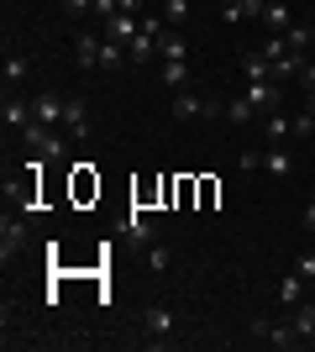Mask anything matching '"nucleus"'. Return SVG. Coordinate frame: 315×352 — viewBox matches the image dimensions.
I'll return each mask as SVG.
<instances>
[{
  "mask_svg": "<svg viewBox=\"0 0 315 352\" xmlns=\"http://www.w3.org/2000/svg\"><path fill=\"white\" fill-rule=\"evenodd\" d=\"M294 274H300L305 284H315V252H300V258H294Z\"/></svg>",
  "mask_w": 315,
  "mask_h": 352,
  "instance_id": "obj_27",
  "label": "nucleus"
},
{
  "mask_svg": "<svg viewBox=\"0 0 315 352\" xmlns=\"http://www.w3.org/2000/svg\"><path fill=\"white\" fill-rule=\"evenodd\" d=\"M63 132H69V142H84V137H90V100H84V95H69V100H63Z\"/></svg>",
  "mask_w": 315,
  "mask_h": 352,
  "instance_id": "obj_3",
  "label": "nucleus"
},
{
  "mask_svg": "<svg viewBox=\"0 0 315 352\" xmlns=\"http://www.w3.org/2000/svg\"><path fill=\"white\" fill-rule=\"evenodd\" d=\"M279 300H284L289 310H294V305H300V300H305V279H300V274H289V279L279 284Z\"/></svg>",
  "mask_w": 315,
  "mask_h": 352,
  "instance_id": "obj_24",
  "label": "nucleus"
},
{
  "mask_svg": "<svg viewBox=\"0 0 315 352\" xmlns=\"http://www.w3.org/2000/svg\"><path fill=\"white\" fill-rule=\"evenodd\" d=\"M0 121H5V126H16V132H27L32 121V100H11V95H5V105H0Z\"/></svg>",
  "mask_w": 315,
  "mask_h": 352,
  "instance_id": "obj_16",
  "label": "nucleus"
},
{
  "mask_svg": "<svg viewBox=\"0 0 315 352\" xmlns=\"http://www.w3.org/2000/svg\"><path fill=\"white\" fill-rule=\"evenodd\" d=\"M0 74H5V85H27L32 79V58L27 53H5V69Z\"/></svg>",
  "mask_w": 315,
  "mask_h": 352,
  "instance_id": "obj_22",
  "label": "nucleus"
},
{
  "mask_svg": "<svg viewBox=\"0 0 315 352\" xmlns=\"http://www.w3.org/2000/svg\"><path fill=\"white\" fill-rule=\"evenodd\" d=\"M263 137H268V142H294V137H300V126H294V116H284V111H268Z\"/></svg>",
  "mask_w": 315,
  "mask_h": 352,
  "instance_id": "obj_13",
  "label": "nucleus"
},
{
  "mask_svg": "<svg viewBox=\"0 0 315 352\" xmlns=\"http://www.w3.org/2000/svg\"><path fill=\"white\" fill-rule=\"evenodd\" d=\"M174 116L179 121H221V100H205L195 89H179L174 95Z\"/></svg>",
  "mask_w": 315,
  "mask_h": 352,
  "instance_id": "obj_2",
  "label": "nucleus"
},
{
  "mask_svg": "<svg viewBox=\"0 0 315 352\" xmlns=\"http://www.w3.org/2000/svg\"><path fill=\"white\" fill-rule=\"evenodd\" d=\"M305 226L315 232V195H310V206H305Z\"/></svg>",
  "mask_w": 315,
  "mask_h": 352,
  "instance_id": "obj_31",
  "label": "nucleus"
},
{
  "mask_svg": "<svg viewBox=\"0 0 315 352\" xmlns=\"http://www.w3.org/2000/svg\"><path fill=\"white\" fill-rule=\"evenodd\" d=\"M0 252H5V263H11L16 252H27V221L11 216V210L0 216Z\"/></svg>",
  "mask_w": 315,
  "mask_h": 352,
  "instance_id": "obj_5",
  "label": "nucleus"
},
{
  "mask_svg": "<svg viewBox=\"0 0 315 352\" xmlns=\"http://www.w3.org/2000/svg\"><path fill=\"white\" fill-rule=\"evenodd\" d=\"M163 16H168V27H184L189 21V0H163Z\"/></svg>",
  "mask_w": 315,
  "mask_h": 352,
  "instance_id": "obj_25",
  "label": "nucleus"
},
{
  "mask_svg": "<svg viewBox=\"0 0 315 352\" xmlns=\"http://www.w3.org/2000/svg\"><path fill=\"white\" fill-rule=\"evenodd\" d=\"M242 74H247V85H263V79H273V63L257 53V47H247L242 53Z\"/></svg>",
  "mask_w": 315,
  "mask_h": 352,
  "instance_id": "obj_18",
  "label": "nucleus"
},
{
  "mask_svg": "<svg viewBox=\"0 0 315 352\" xmlns=\"http://www.w3.org/2000/svg\"><path fill=\"white\" fill-rule=\"evenodd\" d=\"M263 168H268L273 179H289V174H294V147H289V142H268V153H263Z\"/></svg>",
  "mask_w": 315,
  "mask_h": 352,
  "instance_id": "obj_10",
  "label": "nucleus"
},
{
  "mask_svg": "<svg viewBox=\"0 0 315 352\" xmlns=\"http://www.w3.org/2000/svg\"><path fill=\"white\" fill-rule=\"evenodd\" d=\"M121 11H126V16H142V11H148V0H116V16Z\"/></svg>",
  "mask_w": 315,
  "mask_h": 352,
  "instance_id": "obj_30",
  "label": "nucleus"
},
{
  "mask_svg": "<svg viewBox=\"0 0 315 352\" xmlns=\"http://www.w3.org/2000/svg\"><path fill=\"white\" fill-rule=\"evenodd\" d=\"M142 331H148V337H168V331H179V316L168 305H148L142 310Z\"/></svg>",
  "mask_w": 315,
  "mask_h": 352,
  "instance_id": "obj_8",
  "label": "nucleus"
},
{
  "mask_svg": "<svg viewBox=\"0 0 315 352\" xmlns=\"http://www.w3.org/2000/svg\"><path fill=\"white\" fill-rule=\"evenodd\" d=\"M137 32H142V16H126V11H121V16H110V21H105L100 37H110V43H132Z\"/></svg>",
  "mask_w": 315,
  "mask_h": 352,
  "instance_id": "obj_15",
  "label": "nucleus"
},
{
  "mask_svg": "<svg viewBox=\"0 0 315 352\" xmlns=\"http://www.w3.org/2000/svg\"><path fill=\"white\" fill-rule=\"evenodd\" d=\"M158 63H189V43H184L179 27H168L163 37H158Z\"/></svg>",
  "mask_w": 315,
  "mask_h": 352,
  "instance_id": "obj_11",
  "label": "nucleus"
},
{
  "mask_svg": "<svg viewBox=\"0 0 315 352\" xmlns=\"http://www.w3.org/2000/svg\"><path fill=\"white\" fill-rule=\"evenodd\" d=\"M148 263L152 268H168V248H163V242H148Z\"/></svg>",
  "mask_w": 315,
  "mask_h": 352,
  "instance_id": "obj_29",
  "label": "nucleus"
},
{
  "mask_svg": "<svg viewBox=\"0 0 315 352\" xmlns=\"http://www.w3.org/2000/svg\"><path fill=\"white\" fill-rule=\"evenodd\" d=\"M32 116H37V126H63V95H53V89L32 95Z\"/></svg>",
  "mask_w": 315,
  "mask_h": 352,
  "instance_id": "obj_7",
  "label": "nucleus"
},
{
  "mask_svg": "<svg viewBox=\"0 0 315 352\" xmlns=\"http://www.w3.org/2000/svg\"><path fill=\"white\" fill-rule=\"evenodd\" d=\"M142 32H148V37H163V32H168V16L163 11H142Z\"/></svg>",
  "mask_w": 315,
  "mask_h": 352,
  "instance_id": "obj_26",
  "label": "nucleus"
},
{
  "mask_svg": "<svg viewBox=\"0 0 315 352\" xmlns=\"http://www.w3.org/2000/svg\"><path fill=\"white\" fill-rule=\"evenodd\" d=\"M263 27H268V32H289V27H294V11H289V0H268V11H263Z\"/></svg>",
  "mask_w": 315,
  "mask_h": 352,
  "instance_id": "obj_20",
  "label": "nucleus"
},
{
  "mask_svg": "<svg viewBox=\"0 0 315 352\" xmlns=\"http://www.w3.org/2000/svg\"><path fill=\"white\" fill-rule=\"evenodd\" d=\"M242 95H247V100L257 105V116H263V111H279V100H284V95H279V79H263V85H247Z\"/></svg>",
  "mask_w": 315,
  "mask_h": 352,
  "instance_id": "obj_12",
  "label": "nucleus"
},
{
  "mask_svg": "<svg viewBox=\"0 0 315 352\" xmlns=\"http://www.w3.org/2000/svg\"><path fill=\"white\" fill-rule=\"evenodd\" d=\"M100 47H105V37H95V32H79V37H74V63H79L84 74L100 69Z\"/></svg>",
  "mask_w": 315,
  "mask_h": 352,
  "instance_id": "obj_9",
  "label": "nucleus"
},
{
  "mask_svg": "<svg viewBox=\"0 0 315 352\" xmlns=\"http://www.w3.org/2000/svg\"><path fill=\"white\" fill-rule=\"evenodd\" d=\"M126 232H132L137 242H152V226H148V221H142V216H132V221H126Z\"/></svg>",
  "mask_w": 315,
  "mask_h": 352,
  "instance_id": "obj_28",
  "label": "nucleus"
},
{
  "mask_svg": "<svg viewBox=\"0 0 315 352\" xmlns=\"http://www.w3.org/2000/svg\"><path fill=\"white\" fill-rule=\"evenodd\" d=\"M221 116L231 121V126H253V121H257V105L247 100V95H231V100H221Z\"/></svg>",
  "mask_w": 315,
  "mask_h": 352,
  "instance_id": "obj_14",
  "label": "nucleus"
},
{
  "mask_svg": "<svg viewBox=\"0 0 315 352\" xmlns=\"http://www.w3.org/2000/svg\"><path fill=\"white\" fill-rule=\"evenodd\" d=\"M126 53H132V63H137V69H148V63H158V37L137 32L132 43H126Z\"/></svg>",
  "mask_w": 315,
  "mask_h": 352,
  "instance_id": "obj_17",
  "label": "nucleus"
},
{
  "mask_svg": "<svg viewBox=\"0 0 315 352\" xmlns=\"http://www.w3.org/2000/svg\"><path fill=\"white\" fill-rule=\"evenodd\" d=\"M253 331L268 342V347H279V352L300 347V331H294V321H253Z\"/></svg>",
  "mask_w": 315,
  "mask_h": 352,
  "instance_id": "obj_4",
  "label": "nucleus"
},
{
  "mask_svg": "<svg viewBox=\"0 0 315 352\" xmlns=\"http://www.w3.org/2000/svg\"><path fill=\"white\" fill-rule=\"evenodd\" d=\"M121 63H132L126 43H110V37H105V47H100V69H121Z\"/></svg>",
  "mask_w": 315,
  "mask_h": 352,
  "instance_id": "obj_23",
  "label": "nucleus"
},
{
  "mask_svg": "<svg viewBox=\"0 0 315 352\" xmlns=\"http://www.w3.org/2000/svg\"><path fill=\"white\" fill-rule=\"evenodd\" d=\"M310 53H315V47H310Z\"/></svg>",
  "mask_w": 315,
  "mask_h": 352,
  "instance_id": "obj_33",
  "label": "nucleus"
},
{
  "mask_svg": "<svg viewBox=\"0 0 315 352\" xmlns=\"http://www.w3.org/2000/svg\"><path fill=\"white\" fill-rule=\"evenodd\" d=\"M305 111H310V116H315V89H305Z\"/></svg>",
  "mask_w": 315,
  "mask_h": 352,
  "instance_id": "obj_32",
  "label": "nucleus"
},
{
  "mask_svg": "<svg viewBox=\"0 0 315 352\" xmlns=\"http://www.w3.org/2000/svg\"><path fill=\"white\" fill-rule=\"evenodd\" d=\"M263 11H268V0H226L221 21L226 27H242V21H263Z\"/></svg>",
  "mask_w": 315,
  "mask_h": 352,
  "instance_id": "obj_6",
  "label": "nucleus"
},
{
  "mask_svg": "<svg viewBox=\"0 0 315 352\" xmlns=\"http://www.w3.org/2000/svg\"><path fill=\"white\" fill-rule=\"evenodd\" d=\"M158 79H163V85L174 89V95L195 85V74H189V63H158Z\"/></svg>",
  "mask_w": 315,
  "mask_h": 352,
  "instance_id": "obj_19",
  "label": "nucleus"
},
{
  "mask_svg": "<svg viewBox=\"0 0 315 352\" xmlns=\"http://www.w3.org/2000/svg\"><path fill=\"white\" fill-rule=\"evenodd\" d=\"M289 321H294V331H300V342H305V347H310V337H315V300H300Z\"/></svg>",
  "mask_w": 315,
  "mask_h": 352,
  "instance_id": "obj_21",
  "label": "nucleus"
},
{
  "mask_svg": "<svg viewBox=\"0 0 315 352\" xmlns=\"http://www.w3.org/2000/svg\"><path fill=\"white\" fill-rule=\"evenodd\" d=\"M21 142H27L32 158H47V163H58L63 153H69V132H47V126H37V121L21 132Z\"/></svg>",
  "mask_w": 315,
  "mask_h": 352,
  "instance_id": "obj_1",
  "label": "nucleus"
}]
</instances>
